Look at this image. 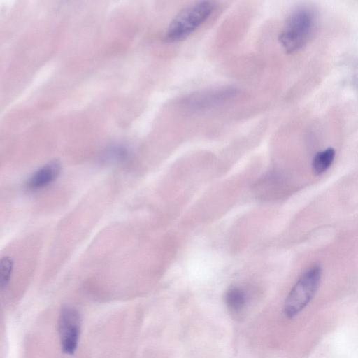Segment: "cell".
Segmentation results:
<instances>
[{
	"label": "cell",
	"instance_id": "obj_5",
	"mask_svg": "<svg viewBox=\"0 0 358 358\" xmlns=\"http://www.w3.org/2000/svg\"><path fill=\"white\" fill-rule=\"evenodd\" d=\"M81 330V317L77 309L66 306L58 317V333L62 352L73 355L78 345Z\"/></svg>",
	"mask_w": 358,
	"mask_h": 358
},
{
	"label": "cell",
	"instance_id": "obj_8",
	"mask_svg": "<svg viewBox=\"0 0 358 358\" xmlns=\"http://www.w3.org/2000/svg\"><path fill=\"white\" fill-rule=\"evenodd\" d=\"M227 307L233 312L241 310L246 303V296L243 289L238 287L229 289L225 295Z\"/></svg>",
	"mask_w": 358,
	"mask_h": 358
},
{
	"label": "cell",
	"instance_id": "obj_7",
	"mask_svg": "<svg viewBox=\"0 0 358 358\" xmlns=\"http://www.w3.org/2000/svg\"><path fill=\"white\" fill-rule=\"evenodd\" d=\"M335 155V150L331 147L316 153L312 161L314 173L320 175L325 172L334 162Z\"/></svg>",
	"mask_w": 358,
	"mask_h": 358
},
{
	"label": "cell",
	"instance_id": "obj_9",
	"mask_svg": "<svg viewBox=\"0 0 358 358\" xmlns=\"http://www.w3.org/2000/svg\"><path fill=\"white\" fill-rule=\"evenodd\" d=\"M13 269V261L9 257L1 258L0 264L1 288L5 289L10 280Z\"/></svg>",
	"mask_w": 358,
	"mask_h": 358
},
{
	"label": "cell",
	"instance_id": "obj_10",
	"mask_svg": "<svg viewBox=\"0 0 358 358\" xmlns=\"http://www.w3.org/2000/svg\"><path fill=\"white\" fill-rule=\"evenodd\" d=\"M127 151L124 147L116 146L110 148L105 155V159L110 162H118L126 159Z\"/></svg>",
	"mask_w": 358,
	"mask_h": 358
},
{
	"label": "cell",
	"instance_id": "obj_3",
	"mask_svg": "<svg viewBox=\"0 0 358 358\" xmlns=\"http://www.w3.org/2000/svg\"><path fill=\"white\" fill-rule=\"evenodd\" d=\"M321 274L319 266H313L299 278L285 302L284 312L287 317H294L308 305L319 287Z\"/></svg>",
	"mask_w": 358,
	"mask_h": 358
},
{
	"label": "cell",
	"instance_id": "obj_1",
	"mask_svg": "<svg viewBox=\"0 0 358 358\" xmlns=\"http://www.w3.org/2000/svg\"><path fill=\"white\" fill-rule=\"evenodd\" d=\"M215 5L210 1H201L180 10L171 20L164 40L177 43L185 40L205 23L214 12Z\"/></svg>",
	"mask_w": 358,
	"mask_h": 358
},
{
	"label": "cell",
	"instance_id": "obj_4",
	"mask_svg": "<svg viewBox=\"0 0 358 358\" xmlns=\"http://www.w3.org/2000/svg\"><path fill=\"white\" fill-rule=\"evenodd\" d=\"M239 93L234 86H219L193 92L183 96L180 106L191 112L204 111L222 105Z\"/></svg>",
	"mask_w": 358,
	"mask_h": 358
},
{
	"label": "cell",
	"instance_id": "obj_2",
	"mask_svg": "<svg viewBox=\"0 0 358 358\" xmlns=\"http://www.w3.org/2000/svg\"><path fill=\"white\" fill-rule=\"evenodd\" d=\"M315 22V13L311 8L302 6L292 10L278 36L285 51L293 53L303 48L312 36Z\"/></svg>",
	"mask_w": 358,
	"mask_h": 358
},
{
	"label": "cell",
	"instance_id": "obj_6",
	"mask_svg": "<svg viewBox=\"0 0 358 358\" xmlns=\"http://www.w3.org/2000/svg\"><path fill=\"white\" fill-rule=\"evenodd\" d=\"M61 172V164L54 160L36 171L27 182V187L31 190L42 189L56 180Z\"/></svg>",
	"mask_w": 358,
	"mask_h": 358
}]
</instances>
